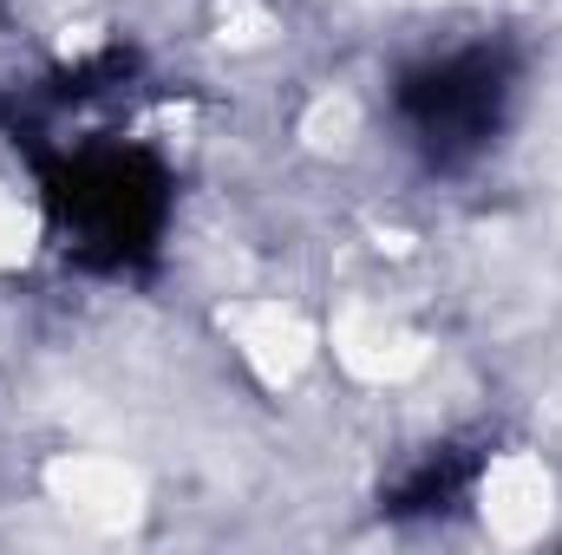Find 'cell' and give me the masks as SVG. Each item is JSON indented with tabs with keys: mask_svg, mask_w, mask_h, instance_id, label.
<instances>
[{
	"mask_svg": "<svg viewBox=\"0 0 562 555\" xmlns=\"http://www.w3.org/2000/svg\"><path fill=\"white\" fill-rule=\"evenodd\" d=\"M59 203H66L79 256L125 262V256L150 249V236H157L164 183L138 157H79L72 177H66V190H59Z\"/></svg>",
	"mask_w": 562,
	"mask_h": 555,
	"instance_id": "cell-2",
	"label": "cell"
},
{
	"mask_svg": "<svg viewBox=\"0 0 562 555\" xmlns=\"http://www.w3.org/2000/svg\"><path fill=\"white\" fill-rule=\"evenodd\" d=\"M510 105V66L484 46L438 53L400 79V118L431 163H471L497 138Z\"/></svg>",
	"mask_w": 562,
	"mask_h": 555,
	"instance_id": "cell-1",
	"label": "cell"
}]
</instances>
